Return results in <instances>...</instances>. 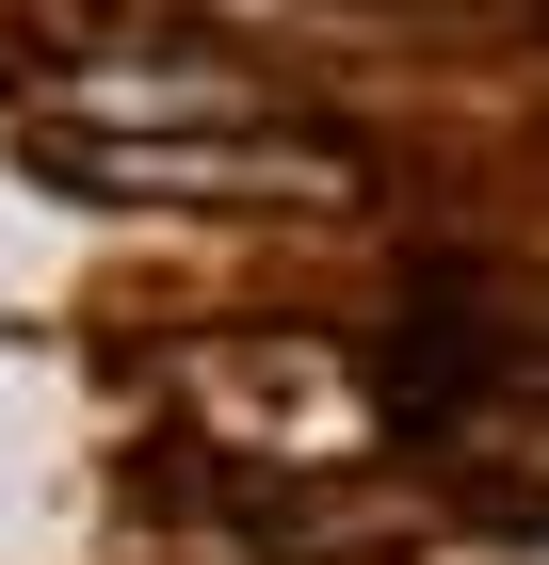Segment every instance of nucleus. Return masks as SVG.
I'll return each mask as SVG.
<instances>
[{
    "label": "nucleus",
    "mask_w": 549,
    "mask_h": 565,
    "mask_svg": "<svg viewBox=\"0 0 549 565\" xmlns=\"http://www.w3.org/2000/svg\"><path fill=\"white\" fill-rule=\"evenodd\" d=\"M453 565H549V533H534V550H453Z\"/></svg>",
    "instance_id": "obj_1"
}]
</instances>
